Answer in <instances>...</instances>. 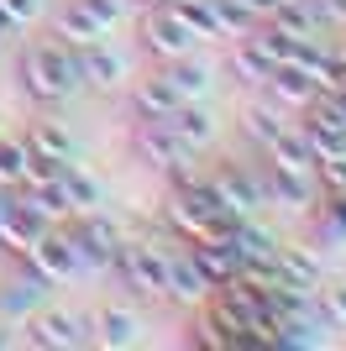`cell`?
I'll use <instances>...</instances> for the list:
<instances>
[{"label": "cell", "mask_w": 346, "mask_h": 351, "mask_svg": "<svg viewBox=\"0 0 346 351\" xmlns=\"http://www.w3.org/2000/svg\"><path fill=\"white\" fill-rule=\"evenodd\" d=\"M84 330H95V341H100V346H131L142 325H137V315H131V309H111V304H105V309H95V315L84 320Z\"/></svg>", "instance_id": "obj_19"}, {"label": "cell", "mask_w": 346, "mask_h": 351, "mask_svg": "<svg viewBox=\"0 0 346 351\" xmlns=\"http://www.w3.org/2000/svg\"><path fill=\"white\" fill-rule=\"evenodd\" d=\"M131 152H137V162H147V168L173 173L178 162H189V152H194V147L178 142L168 121H137V126H131Z\"/></svg>", "instance_id": "obj_4"}, {"label": "cell", "mask_w": 346, "mask_h": 351, "mask_svg": "<svg viewBox=\"0 0 346 351\" xmlns=\"http://www.w3.org/2000/svg\"><path fill=\"white\" fill-rule=\"evenodd\" d=\"M73 69H79V84L115 89V84H121V73H126V63L115 58L105 43H84V47H73Z\"/></svg>", "instance_id": "obj_11"}, {"label": "cell", "mask_w": 346, "mask_h": 351, "mask_svg": "<svg viewBox=\"0 0 346 351\" xmlns=\"http://www.w3.org/2000/svg\"><path fill=\"white\" fill-rule=\"evenodd\" d=\"M0 346H11V336H5V330H0Z\"/></svg>", "instance_id": "obj_36"}, {"label": "cell", "mask_w": 346, "mask_h": 351, "mask_svg": "<svg viewBox=\"0 0 346 351\" xmlns=\"http://www.w3.org/2000/svg\"><path fill=\"white\" fill-rule=\"evenodd\" d=\"M37 11H43V0H0V21L5 27H27Z\"/></svg>", "instance_id": "obj_31"}, {"label": "cell", "mask_w": 346, "mask_h": 351, "mask_svg": "<svg viewBox=\"0 0 346 351\" xmlns=\"http://www.w3.org/2000/svg\"><path fill=\"white\" fill-rule=\"evenodd\" d=\"M27 142L21 136H0V184H21V173H27Z\"/></svg>", "instance_id": "obj_30"}, {"label": "cell", "mask_w": 346, "mask_h": 351, "mask_svg": "<svg viewBox=\"0 0 346 351\" xmlns=\"http://www.w3.org/2000/svg\"><path fill=\"white\" fill-rule=\"evenodd\" d=\"M89 341V330H84V320H73V315H37V320L27 325V346H37V351H73V346H84Z\"/></svg>", "instance_id": "obj_9"}, {"label": "cell", "mask_w": 346, "mask_h": 351, "mask_svg": "<svg viewBox=\"0 0 346 351\" xmlns=\"http://www.w3.org/2000/svg\"><path fill=\"white\" fill-rule=\"evenodd\" d=\"M262 152H268L273 168H288V173H315V152L304 147V136L294 132V126H284L273 142H262Z\"/></svg>", "instance_id": "obj_17"}, {"label": "cell", "mask_w": 346, "mask_h": 351, "mask_svg": "<svg viewBox=\"0 0 346 351\" xmlns=\"http://www.w3.org/2000/svg\"><path fill=\"white\" fill-rule=\"evenodd\" d=\"M163 220H168V231L178 236V241H220V226L210 215H205L200 205H189L184 194H168V205H163Z\"/></svg>", "instance_id": "obj_10"}, {"label": "cell", "mask_w": 346, "mask_h": 351, "mask_svg": "<svg viewBox=\"0 0 346 351\" xmlns=\"http://www.w3.org/2000/svg\"><path fill=\"white\" fill-rule=\"evenodd\" d=\"M268 21H278V27H284L288 37H299V43H315L320 27H325V21H320V11L310 5V0H284L278 11H268Z\"/></svg>", "instance_id": "obj_21"}, {"label": "cell", "mask_w": 346, "mask_h": 351, "mask_svg": "<svg viewBox=\"0 0 346 351\" xmlns=\"http://www.w3.org/2000/svg\"><path fill=\"white\" fill-rule=\"evenodd\" d=\"M210 278H205L200 267H194V257H168V289H163V299H173V304H205L210 299Z\"/></svg>", "instance_id": "obj_12"}, {"label": "cell", "mask_w": 346, "mask_h": 351, "mask_svg": "<svg viewBox=\"0 0 346 351\" xmlns=\"http://www.w3.org/2000/svg\"><path fill=\"white\" fill-rule=\"evenodd\" d=\"M58 178H63V194H69V205L73 210H100L105 205V184L95 173H89L84 162H63V168H58Z\"/></svg>", "instance_id": "obj_18"}, {"label": "cell", "mask_w": 346, "mask_h": 351, "mask_svg": "<svg viewBox=\"0 0 346 351\" xmlns=\"http://www.w3.org/2000/svg\"><path fill=\"white\" fill-rule=\"evenodd\" d=\"M126 105H131V121H163L173 105H178V89H173L163 73H152V79H142V84L131 89Z\"/></svg>", "instance_id": "obj_13"}, {"label": "cell", "mask_w": 346, "mask_h": 351, "mask_svg": "<svg viewBox=\"0 0 346 351\" xmlns=\"http://www.w3.org/2000/svg\"><path fill=\"white\" fill-rule=\"evenodd\" d=\"M315 210V205H310ZM315 241H325V247H341L346 241V194H325L315 210Z\"/></svg>", "instance_id": "obj_26"}, {"label": "cell", "mask_w": 346, "mask_h": 351, "mask_svg": "<svg viewBox=\"0 0 346 351\" xmlns=\"http://www.w3.org/2000/svg\"><path fill=\"white\" fill-rule=\"evenodd\" d=\"M210 5H216V21H220V37H231V32H252L262 21L257 11H252V5H246V0H210Z\"/></svg>", "instance_id": "obj_28"}, {"label": "cell", "mask_w": 346, "mask_h": 351, "mask_svg": "<svg viewBox=\"0 0 346 351\" xmlns=\"http://www.w3.org/2000/svg\"><path fill=\"white\" fill-rule=\"evenodd\" d=\"M257 189H262V205H284V210H310L315 205V173H288V168H262L257 173Z\"/></svg>", "instance_id": "obj_7"}, {"label": "cell", "mask_w": 346, "mask_h": 351, "mask_svg": "<svg viewBox=\"0 0 346 351\" xmlns=\"http://www.w3.org/2000/svg\"><path fill=\"white\" fill-rule=\"evenodd\" d=\"M242 126H246V136H252V142L262 147V142H273V136L288 126V110H284L278 100H257V105H246Z\"/></svg>", "instance_id": "obj_25"}, {"label": "cell", "mask_w": 346, "mask_h": 351, "mask_svg": "<svg viewBox=\"0 0 346 351\" xmlns=\"http://www.w3.org/2000/svg\"><path fill=\"white\" fill-rule=\"evenodd\" d=\"M189 257H194V267L210 278V289H220V283L236 273V252H231L226 241H189Z\"/></svg>", "instance_id": "obj_22"}, {"label": "cell", "mask_w": 346, "mask_h": 351, "mask_svg": "<svg viewBox=\"0 0 346 351\" xmlns=\"http://www.w3.org/2000/svg\"><path fill=\"white\" fill-rule=\"evenodd\" d=\"M105 21L95 11H89L84 0H69V5H63V11H58V37H63V43L69 47H84V43H100L105 37Z\"/></svg>", "instance_id": "obj_15"}, {"label": "cell", "mask_w": 346, "mask_h": 351, "mask_svg": "<svg viewBox=\"0 0 346 351\" xmlns=\"http://www.w3.org/2000/svg\"><path fill=\"white\" fill-rule=\"evenodd\" d=\"M111 273L126 283L131 293L163 299V289H168V252L152 247V241H121L115 257H111Z\"/></svg>", "instance_id": "obj_2"}, {"label": "cell", "mask_w": 346, "mask_h": 351, "mask_svg": "<svg viewBox=\"0 0 346 351\" xmlns=\"http://www.w3.org/2000/svg\"><path fill=\"white\" fill-rule=\"evenodd\" d=\"M147 5H152V0H147Z\"/></svg>", "instance_id": "obj_38"}, {"label": "cell", "mask_w": 346, "mask_h": 351, "mask_svg": "<svg viewBox=\"0 0 346 351\" xmlns=\"http://www.w3.org/2000/svg\"><path fill=\"white\" fill-rule=\"evenodd\" d=\"M84 5H89V11H95V16H100L105 27H115V21L126 16V5H131V0H84Z\"/></svg>", "instance_id": "obj_32"}, {"label": "cell", "mask_w": 346, "mask_h": 351, "mask_svg": "<svg viewBox=\"0 0 346 351\" xmlns=\"http://www.w3.org/2000/svg\"><path fill=\"white\" fill-rule=\"evenodd\" d=\"M331 100H336V110H341V126H346V89H341V95H331Z\"/></svg>", "instance_id": "obj_34"}, {"label": "cell", "mask_w": 346, "mask_h": 351, "mask_svg": "<svg viewBox=\"0 0 346 351\" xmlns=\"http://www.w3.org/2000/svg\"><path fill=\"white\" fill-rule=\"evenodd\" d=\"M27 152L32 158H43V162H69L73 158V142H69V132L58 126V121H37V126H27Z\"/></svg>", "instance_id": "obj_20"}, {"label": "cell", "mask_w": 346, "mask_h": 351, "mask_svg": "<svg viewBox=\"0 0 346 351\" xmlns=\"http://www.w3.org/2000/svg\"><path fill=\"white\" fill-rule=\"evenodd\" d=\"M5 32H11V27H5V21H0V37H5Z\"/></svg>", "instance_id": "obj_37"}, {"label": "cell", "mask_w": 346, "mask_h": 351, "mask_svg": "<svg viewBox=\"0 0 346 351\" xmlns=\"http://www.w3.org/2000/svg\"><path fill=\"white\" fill-rule=\"evenodd\" d=\"M11 205V184H0V210Z\"/></svg>", "instance_id": "obj_35"}, {"label": "cell", "mask_w": 346, "mask_h": 351, "mask_svg": "<svg viewBox=\"0 0 346 351\" xmlns=\"http://www.w3.org/2000/svg\"><path fill=\"white\" fill-rule=\"evenodd\" d=\"M262 84H268V95H273V100L284 105V110H304V105L315 100V84H310V79H304V73L294 69V63H273Z\"/></svg>", "instance_id": "obj_14"}, {"label": "cell", "mask_w": 346, "mask_h": 351, "mask_svg": "<svg viewBox=\"0 0 346 351\" xmlns=\"http://www.w3.org/2000/svg\"><path fill=\"white\" fill-rule=\"evenodd\" d=\"M325 315H331V325H346V283L325 289Z\"/></svg>", "instance_id": "obj_33"}, {"label": "cell", "mask_w": 346, "mask_h": 351, "mask_svg": "<svg viewBox=\"0 0 346 351\" xmlns=\"http://www.w3.org/2000/svg\"><path fill=\"white\" fill-rule=\"evenodd\" d=\"M73 226L63 231V241H69L73 252V267H111L115 247H121V231H115V220L100 215V210H73Z\"/></svg>", "instance_id": "obj_3"}, {"label": "cell", "mask_w": 346, "mask_h": 351, "mask_svg": "<svg viewBox=\"0 0 346 351\" xmlns=\"http://www.w3.org/2000/svg\"><path fill=\"white\" fill-rule=\"evenodd\" d=\"M142 47L152 53V58H184L189 47H194V32L184 27V16L173 11L168 0H152V11H147V21H142Z\"/></svg>", "instance_id": "obj_5"}, {"label": "cell", "mask_w": 346, "mask_h": 351, "mask_svg": "<svg viewBox=\"0 0 346 351\" xmlns=\"http://www.w3.org/2000/svg\"><path fill=\"white\" fill-rule=\"evenodd\" d=\"M21 194H27L32 205L43 210L47 220H53V226L73 215V205H69V194H63V178H58V173H53V178H43V184H32V189H21Z\"/></svg>", "instance_id": "obj_27"}, {"label": "cell", "mask_w": 346, "mask_h": 351, "mask_svg": "<svg viewBox=\"0 0 346 351\" xmlns=\"http://www.w3.org/2000/svg\"><path fill=\"white\" fill-rule=\"evenodd\" d=\"M21 267H27L32 278H43L47 289H53V283H69L73 273H79V267H73L69 241H63V231H43L27 252H21Z\"/></svg>", "instance_id": "obj_6"}, {"label": "cell", "mask_w": 346, "mask_h": 351, "mask_svg": "<svg viewBox=\"0 0 346 351\" xmlns=\"http://www.w3.org/2000/svg\"><path fill=\"white\" fill-rule=\"evenodd\" d=\"M210 178V189H216V199L231 210V215H252V210L262 205V189H257V173H246V168H236V162H220Z\"/></svg>", "instance_id": "obj_8"}, {"label": "cell", "mask_w": 346, "mask_h": 351, "mask_svg": "<svg viewBox=\"0 0 346 351\" xmlns=\"http://www.w3.org/2000/svg\"><path fill=\"white\" fill-rule=\"evenodd\" d=\"M163 79L178 89V100H200L205 89H210V69H205V63H194L189 53H184V58H168V63H163Z\"/></svg>", "instance_id": "obj_24"}, {"label": "cell", "mask_w": 346, "mask_h": 351, "mask_svg": "<svg viewBox=\"0 0 346 351\" xmlns=\"http://www.w3.org/2000/svg\"><path fill=\"white\" fill-rule=\"evenodd\" d=\"M163 121H168L173 136H178V142H189V147H205L210 136H216V116H210L205 105H194V100H178Z\"/></svg>", "instance_id": "obj_16"}, {"label": "cell", "mask_w": 346, "mask_h": 351, "mask_svg": "<svg viewBox=\"0 0 346 351\" xmlns=\"http://www.w3.org/2000/svg\"><path fill=\"white\" fill-rule=\"evenodd\" d=\"M268 69H273V63L262 58V53H257L252 43H242L236 53H231V73H236L242 84H262V79H268Z\"/></svg>", "instance_id": "obj_29"}, {"label": "cell", "mask_w": 346, "mask_h": 351, "mask_svg": "<svg viewBox=\"0 0 346 351\" xmlns=\"http://www.w3.org/2000/svg\"><path fill=\"white\" fill-rule=\"evenodd\" d=\"M16 73H21V89H27V100H37V105H58L63 95H73V89H79L73 47L63 43V37H37V43L21 53Z\"/></svg>", "instance_id": "obj_1"}, {"label": "cell", "mask_w": 346, "mask_h": 351, "mask_svg": "<svg viewBox=\"0 0 346 351\" xmlns=\"http://www.w3.org/2000/svg\"><path fill=\"white\" fill-rule=\"evenodd\" d=\"M273 267H278V278L304 283V289L320 283V257L310 247H273Z\"/></svg>", "instance_id": "obj_23"}]
</instances>
